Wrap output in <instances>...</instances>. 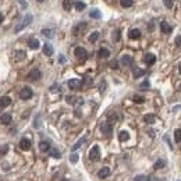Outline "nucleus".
<instances>
[{"mask_svg": "<svg viewBox=\"0 0 181 181\" xmlns=\"http://www.w3.org/2000/svg\"><path fill=\"white\" fill-rule=\"evenodd\" d=\"M120 63L123 64V65H130V64L132 63V57H131V56H128V54H124V56L121 57Z\"/></svg>", "mask_w": 181, "mask_h": 181, "instance_id": "17", "label": "nucleus"}, {"mask_svg": "<svg viewBox=\"0 0 181 181\" xmlns=\"http://www.w3.org/2000/svg\"><path fill=\"white\" fill-rule=\"evenodd\" d=\"M132 100L135 102V103H144V98L142 96H139V95H134V98H132Z\"/></svg>", "mask_w": 181, "mask_h": 181, "instance_id": "34", "label": "nucleus"}, {"mask_svg": "<svg viewBox=\"0 0 181 181\" xmlns=\"http://www.w3.org/2000/svg\"><path fill=\"white\" fill-rule=\"evenodd\" d=\"M85 29H86V24L85 22H81V24H78L77 27H74L73 32H74V35H79V33H82Z\"/></svg>", "mask_w": 181, "mask_h": 181, "instance_id": "8", "label": "nucleus"}, {"mask_svg": "<svg viewBox=\"0 0 181 181\" xmlns=\"http://www.w3.org/2000/svg\"><path fill=\"white\" fill-rule=\"evenodd\" d=\"M0 123H1V124H10L11 123V116L10 114H7V113L1 114V116H0Z\"/></svg>", "mask_w": 181, "mask_h": 181, "instance_id": "19", "label": "nucleus"}, {"mask_svg": "<svg viewBox=\"0 0 181 181\" xmlns=\"http://www.w3.org/2000/svg\"><path fill=\"white\" fill-rule=\"evenodd\" d=\"M85 141H86L85 138H81V139H79V141H78V142H77V144H75L74 146L71 148V150H73V152H75V150L78 149V148H81V146H82V144H84Z\"/></svg>", "mask_w": 181, "mask_h": 181, "instance_id": "30", "label": "nucleus"}, {"mask_svg": "<svg viewBox=\"0 0 181 181\" xmlns=\"http://www.w3.org/2000/svg\"><path fill=\"white\" fill-rule=\"evenodd\" d=\"M98 56L100 59H107L110 56V52H109V49H106V47H100L99 52H98Z\"/></svg>", "mask_w": 181, "mask_h": 181, "instance_id": "15", "label": "nucleus"}, {"mask_svg": "<svg viewBox=\"0 0 181 181\" xmlns=\"http://www.w3.org/2000/svg\"><path fill=\"white\" fill-rule=\"evenodd\" d=\"M98 39H99V32H92V33L89 35V38H88V41L91 43H95Z\"/></svg>", "mask_w": 181, "mask_h": 181, "instance_id": "28", "label": "nucleus"}, {"mask_svg": "<svg viewBox=\"0 0 181 181\" xmlns=\"http://www.w3.org/2000/svg\"><path fill=\"white\" fill-rule=\"evenodd\" d=\"M39 149L42 150V152H47V150L50 149V144H49L47 141H42V142L39 144Z\"/></svg>", "mask_w": 181, "mask_h": 181, "instance_id": "23", "label": "nucleus"}, {"mask_svg": "<svg viewBox=\"0 0 181 181\" xmlns=\"http://www.w3.org/2000/svg\"><path fill=\"white\" fill-rule=\"evenodd\" d=\"M59 61H60V63H64V61H65V57H64V56H60V57H59Z\"/></svg>", "mask_w": 181, "mask_h": 181, "instance_id": "46", "label": "nucleus"}, {"mask_svg": "<svg viewBox=\"0 0 181 181\" xmlns=\"http://www.w3.org/2000/svg\"><path fill=\"white\" fill-rule=\"evenodd\" d=\"M141 88H142V89H146V88H148V86H149V82H148V81H145V82H144V84H141Z\"/></svg>", "mask_w": 181, "mask_h": 181, "instance_id": "43", "label": "nucleus"}, {"mask_svg": "<svg viewBox=\"0 0 181 181\" xmlns=\"http://www.w3.org/2000/svg\"><path fill=\"white\" fill-rule=\"evenodd\" d=\"M3 18H4V15H3V14H1V13H0V22L3 21Z\"/></svg>", "mask_w": 181, "mask_h": 181, "instance_id": "48", "label": "nucleus"}, {"mask_svg": "<svg viewBox=\"0 0 181 181\" xmlns=\"http://www.w3.org/2000/svg\"><path fill=\"white\" fill-rule=\"evenodd\" d=\"M102 132L105 135H107V137H110L112 135V123H105L102 126Z\"/></svg>", "mask_w": 181, "mask_h": 181, "instance_id": "12", "label": "nucleus"}, {"mask_svg": "<svg viewBox=\"0 0 181 181\" xmlns=\"http://www.w3.org/2000/svg\"><path fill=\"white\" fill-rule=\"evenodd\" d=\"M144 60H145V63L148 64V65H152V64H155V61H156V56L152 53H146L144 56Z\"/></svg>", "mask_w": 181, "mask_h": 181, "instance_id": "7", "label": "nucleus"}, {"mask_svg": "<svg viewBox=\"0 0 181 181\" xmlns=\"http://www.w3.org/2000/svg\"><path fill=\"white\" fill-rule=\"evenodd\" d=\"M50 155H52L53 158H56V159H59V158L61 156V155H60V152H59L57 149H52V150H50Z\"/></svg>", "mask_w": 181, "mask_h": 181, "instance_id": "37", "label": "nucleus"}, {"mask_svg": "<svg viewBox=\"0 0 181 181\" xmlns=\"http://www.w3.org/2000/svg\"><path fill=\"white\" fill-rule=\"evenodd\" d=\"M144 120H145V123H148V124H153L155 120H156V117H155V114H145V116H144Z\"/></svg>", "mask_w": 181, "mask_h": 181, "instance_id": "25", "label": "nucleus"}, {"mask_svg": "<svg viewBox=\"0 0 181 181\" xmlns=\"http://www.w3.org/2000/svg\"><path fill=\"white\" fill-rule=\"evenodd\" d=\"M113 39H114V41H118V39H120V31H116L113 33Z\"/></svg>", "mask_w": 181, "mask_h": 181, "instance_id": "42", "label": "nucleus"}, {"mask_svg": "<svg viewBox=\"0 0 181 181\" xmlns=\"http://www.w3.org/2000/svg\"><path fill=\"white\" fill-rule=\"evenodd\" d=\"M74 54H75V57H77V59H78L79 61H85L86 59H88V52H86L84 47H81V46L75 47Z\"/></svg>", "mask_w": 181, "mask_h": 181, "instance_id": "2", "label": "nucleus"}, {"mask_svg": "<svg viewBox=\"0 0 181 181\" xmlns=\"http://www.w3.org/2000/svg\"><path fill=\"white\" fill-rule=\"evenodd\" d=\"M61 181H68V180H61Z\"/></svg>", "mask_w": 181, "mask_h": 181, "instance_id": "51", "label": "nucleus"}, {"mask_svg": "<svg viewBox=\"0 0 181 181\" xmlns=\"http://www.w3.org/2000/svg\"><path fill=\"white\" fill-rule=\"evenodd\" d=\"M65 100H67L68 103H71V105H75V103H81V100H79L77 96H67V98H65Z\"/></svg>", "mask_w": 181, "mask_h": 181, "instance_id": "27", "label": "nucleus"}, {"mask_svg": "<svg viewBox=\"0 0 181 181\" xmlns=\"http://www.w3.org/2000/svg\"><path fill=\"white\" fill-rule=\"evenodd\" d=\"M89 17L94 18V20H100V18H102V14H100L99 10L94 9V10H91V13H89Z\"/></svg>", "mask_w": 181, "mask_h": 181, "instance_id": "20", "label": "nucleus"}, {"mask_svg": "<svg viewBox=\"0 0 181 181\" xmlns=\"http://www.w3.org/2000/svg\"><path fill=\"white\" fill-rule=\"evenodd\" d=\"M20 148L24 150H28L31 148V141L28 138H22L21 141H20Z\"/></svg>", "mask_w": 181, "mask_h": 181, "instance_id": "11", "label": "nucleus"}, {"mask_svg": "<svg viewBox=\"0 0 181 181\" xmlns=\"http://www.w3.org/2000/svg\"><path fill=\"white\" fill-rule=\"evenodd\" d=\"M36 1H39V3H42V1H45V0H36Z\"/></svg>", "mask_w": 181, "mask_h": 181, "instance_id": "50", "label": "nucleus"}, {"mask_svg": "<svg viewBox=\"0 0 181 181\" xmlns=\"http://www.w3.org/2000/svg\"><path fill=\"white\" fill-rule=\"evenodd\" d=\"M160 29H162V32H163V33H170V32L173 31V28H171V27L166 21H162V22H160Z\"/></svg>", "mask_w": 181, "mask_h": 181, "instance_id": "13", "label": "nucleus"}, {"mask_svg": "<svg viewBox=\"0 0 181 181\" xmlns=\"http://www.w3.org/2000/svg\"><path fill=\"white\" fill-rule=\"evenodd\" d=\"M134 181H149L148 176H144V174H139V176H135Z\"/></svg>", "mask_w": 181, "mask_h": 181, "instance_id": "32", "label": "nucleus"}, {"mask_svg": "<svg viewBox=\"0 0 181 181\" xmlns=\"http://www.w3.org/2000/svg\"><path fill=\"white\" fill-rule=\"evenodd\" d=\"M98 176H99V178H106V177L110 176V169L109 167H102L98 173Z\"/></svg>", "mask_w": 181, "mask_h": 181, "instance_id": "14", "label": "nucleus"}, {"mask_svg": "<svg viewBox=\"0 0 181 181\" xmlns=\"http://www.w3.org/2000/svg\"><path fill=\"white\" fill-rule=\"evenodd\" d=\"M89 159L92 160V162H98V160L100 159V149H99L98 145H94L91 148V150H89Z\"/></svg>", "mask_w": 181, "mask_h": 181, "instance_id": "3", "label": "nucleus"}, {"mask_svg": "<svg viewBox=\"0 0 181 181\" xmlns=\"http://www.w3.org/2000/svg\"><path fill=\"white\" fill-rule=\"evenodd\" d=\"M71 4H73V3H71V0H64L63 1V7H64V10H71Z\"/></svg>", "mask_w": 181, "mask_h": 181, "instance_id": "33", "label": "nucleus"}, {"mask_svg": "<svg viewBox=\"0 0 181 181\" xmlns=\"http://www.w3.org/2000/svg\"><path fill=\"white\" fill-rule=\"evenodd\" d=\"M105 86H106V84H105V81H102V84H100V91H102V92H103Z\"/></svg>", "mask_w": 181, "mask_h": 181, "instance_id": "45", "label": "nucleus"}, {"mask_svg": "<svg viewBox=\"0 0 181 181\" xmlns=\"http://www.w3.org/2000/svg\"><path fill=\"white\" fill-rule=\"evenodd\" d=\"M110 67H112V68H117V67H118L117 61H112V63H110Z\"/></svg>", "mask_w": 181, "mask_h": 181, "instance_id": "44", "label": "nucleus"}, {"mask_svg": "<svg viewBox=\"0 0 181 181\" xmlns=\"http://www.w3.org/2000/svg\"><path fill=\"white\" fill-rule=\"evenodd\" d=\"M176 46H177V47H181V35H178V36L176 38Z\"/></svg>", "mask_w": 181, "mask_h": 181, "instance_id": "41", "label": "nucleus"}, {"mask_svg": "<svg viewBox=\"0 0 181 181\" xmlns=\"http://www.w3.org/2000/svg\"><path fill=\"white\" fill-rule=\"evenodd\" d=\"M78 159H79V158H78V155H77V153L70 155V162H71V163H77V162H78Z\"/></svg>", "mask_w": 181, "mask_h": 181, "instance_id": "38", "label": "nucleus"}, {"mask_svg": "<svg viewBox=\"0 0 181 181\" xmlns=\"http://www.w3.org/2000/svg\"><path fill=\"white\" fill-rule=\"evenodd\" d=\"M74 7H75V10H77V11H82V10H85L86 4L84 3V1L78 0V1H75V3H74Z\"/></svg>", "mask_w": 181, "mask_h": 181, "instance_id": "21", "label": "nucleus"}, {"mask_svg": "<svg viewBox=\"0 0 181 181\" xmlns=\"http://www.w3.org/2000/svg\"><path fill=\"white\" fill-rule=\"evenodd\" d=\"M163 4H164L167 9H171V7H173V0H163Z\"/></svg>", "mask_w": 181, "mask_h": 181, "instance_id": "39", "label": "nucleus"}, {"mask_svg": "<svg viewBox=\"0 0 181 181\" xmlns=\"http://www.w3.org/2000/svg\"><path fill=\"white\" fill-rule=\"evenodd\" d=\"M166 166V162L163 159H159V160H156V163H155V166H153V169L155 170H159V169H163Z\"/></svg>", "mask_w": 181, "mask_h": 181, "instance_id": "24", "label": "nucleus"}, {"mask_svg": "<svg viewBox=\"0 0 181 181\" xmlns=\"http://www.w3.org/2000/svg\"><path fill=\"white\" fill-rule=\"evenodd\" d=\"M128 138H130V134H128L127 131H120V132H118V139H120L121 142L128 141Z\"/></svg>", "mask_w": 181, "mask_h": 181, "instance_id": "22", "label": "nucleus"}, {"mask_svg": "<svg viewBox=\"0 0 181 181\" xmlns=\"http://www.w3.org/2000/svg\"><path fill=\"white\" fill-rule=\"evenodd\" d=\"M144 74H145V71L141 70V68H134V70H132V77H134V78H139V77H142Z\"/></svg>", "mask_w": 181, "mask_h": 181, "instance_id": "26", "label": "nucleus"}, {"mask_svg": "<svg viewBox=\"0 0 181 181\" xmlns=\"http://www.w3.org/2000/svg\"><path fill=\"white\" fill-rule=\"evenodd\" d=\"M82 86V82L79 79H70L68 81V88L70 89H79Z\"/></svg>", "mask_w": 181, "mask_h": 181, "instance_id": "6", "label": "nucleus"}, {"mask_svg": "<svg viewBox=\"0 0 181 181\" xmlns=\"http://www.w3.org/2000/svg\"><path fill=\"white\" fill-rule=\"evenodd\" d=\"M178 73L181 74V64H180V67H178Z\"/></svg>", "mask_w": 181, "mask_h": 181, "instance_id": "49", "label": "nucleus"}, {"mask_svg": "<svg viewBox=\"0 0 181 181\" xmlns=\"http://www.w3.org/2000/svg\"><path fill=\"white\" fill-rule=\"evenodd\" d=\"M14 56H15V60H22V59L25 57V53H24V52H15Z\"/></svg>", "mask_w": 181, "mask_h": 181, "instance_id": "36", "label": "nucleus"}, {"mask_svg": "<svg viewBox=\"0 0 181 181\" xmlns=\"http://www.w3.org/2000/svg\"><path fill=\"white\" fill-rule=\"evenodd\" d=\"M32 95H33V92H32V89L29 88V86L22 88L21 92H20V98H21L22 100H28V99H31Z\"/></svg>", "mask_w": 181, "mask_h": 181, "instance_id": "4", "label": "nucleus"}, {"mask_svg": "<svg viewBox=\"0 0 181 181\" xmlns=\"http://www.w3.org/2000/svg\"><path fill=\"white\" fill-rule=\"evenodd\" d=\"M32 20H33V17H32V14H27V15H24V18H22V21L15 27V29H14V32H20L22 31L25 27H28L29 24L32 22Z\"/></svg>", "mask_w": 181, "mask_h": 181, "instance_id": "1", "label": "nucleus"}, {"mask_svg": "<svg viewBox=\"0 0 181 181\" xmlns=\"http://www.w3.org/2000/svg\"><path fill=\"white\" fill-rule=\"evenodd\" d=\"M86 84H88V85H89V84H91V82H92V79H91V78H89V77H86Z\"/></svg>", "mask_w": 181, "mask_h": 181, "instance_id": "47", "label": "nucleus"}, {"mask_svg": "<svg viewBox=\"0 0 181 181\" xmlns=\"http://www.w3.org/2000/svg\"><path fill=\"white\" fill-rule=\"evenodd\" d=\"M128 38H131V39H139V38H141V31L137 29V28L130 29V32H128Z\"/></svg>", "mask_w": 181, "mask_h": 181, "instance_id": "10", "label": "nucleus"}, {"mask_svg": "<svg viewBox=\"0 0 181 181\" xmlns=\"http://www.w3.org/2000/svg\"><path fill=\"white\" fill-rule=\"evenodd\" d=\"M11 105V99L9 96H1L0 98V109H4V107L10 106Z\"/></svg>", "mask_w": 181, "mask_h": 181, "instance_id": "9", "label": "nucleus"}, {"mask_svg": "<svg viewBox=\"0 0 181 181\" xmlns=\"http://www.w3.org/2000/svg\"><path fill=\"white\" fill-rule=\"evenodd\" d=\"M42 33L46 36V38H52V36H53V31H52V29H43Z\"/></svg>", "mask_w": 181, "mask_h": 181, "instance_id": "35", "label": "nucleus"}, {"mask_svg": "<svg viewBox=\"0 0 181 181\" xmlns=\"http://www.w3.org/2000/svg\"><path fill=\"white\" fill-rule=\"evenodd\" d=\"M120 4H121L124 9H128V7H131V6L134 4V1H132V0H120Z\"/></svg>", "mask_w": 181, "mask_h": 181, "instance_id": "29", "label": "nucleus"}, {"mask_svg": "<svg viewBox=\"0 0 181 181\" xmlns=\"http://www.w3.org/2000/svg\"><path fill=\"white\" fill-rule=\"evenodd\" d=\"M17 1H18V3L21 4V7H22V9H27V7H28V3H27L25 0H17Z\"/></svg>", "mask_w": 181, "mask_h": 181, "instance_id": "40", "label": "nucleus"}, {"mask_svg": "<svg viewBox=\"0 0 181 181\" xmlns=\"http://www.w3.org/2000/svg\"><path fill=\"white\" fill-rule=\"evenodd\" d=\"M43 53L46 54V56H52V54H53V46H52L50 43H45V46H43Z\"/></svg>", "mask_w": 181, "mask_h": 181, "instance_id": "16", "label": "nucleus"}, {"mask_svg": "<svg viewBox=\"0 0 181 181\" xmlns=\"http://www.w3.org/2000/svg\"><path fill=\"white\" fill-rule=\"evenodd\" d=\"M174 141L176 142H181V130H176L174 131Z\"/></svg>", "mask_w": 181, "mask_h": 181, "instance_id": "31", "label": "nucleus"}, {"mask_svg": "<svg viewBox=\"0 0 181 181\" xmlns=\"http://www.w3.org/2000/svg\"><path fill=\"white\" fill-rule=\"evenodd\" d=\"M41 71L38 70V68H33V70H31L29 71V74H28V78L31 79V81H38L39 78H41Z\"/></svg>", "mask_w": 181, "mask_h": 181, "instance_id": "5", "label": "nucleus"}, {"mask_svg": "<svg viewBox=\"0 0 181 181\" xmlns=\"http://www.w3.org/2000/svg\"><path fill=\"white\" fill-rule=\"evenodd\" d=\"M28 46H29L31 49H38V47H39V41L35 39V38H29V39H28Z\"/></svg>", "mask_w": 181, "mask_h": 181, "instance_id": "18", "label": "nucleus"}]
</instances>
